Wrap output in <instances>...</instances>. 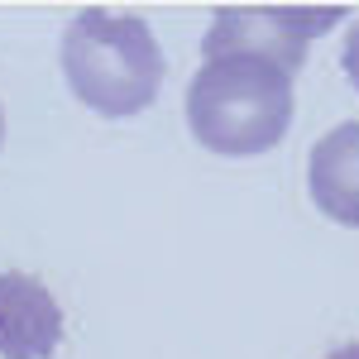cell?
<instances>
[{
    "instance_id": "6da1fadb",
    "label": "cell",
    "mask_w": 359,
    "mask_h": 359,
    "mask_svg": "<svg viewBox=\"0 0 359 359\" xmlns=\"http://www.w3.org/2000/svg\"><path fill=\"white\" fill-rule=\"evenodd\" d=\"M168 57L154 39L149 20L82 10L62 29V77L72 96L106 120H130L149 111L163 86Z\"/></svg>"
},
{
    "instance_id": "7a4b0ae2",
    "label": "cell",
    "mask_w": 359,
    "mask_h": 359,
    "mask_svg": "<svg viewBox=\"0 0 359 359\" xmlns=\"http://www.w3.org/2000/svg\"><path fill=\"white\" fill-rule=\"evenodd\" d=\"M187 125L201 149L254 158L292 125V77L264 57H211L187 86Z\"/></svg>"
},
{
    "instance_id": "3957f363",
    "label": "cell",
    "mask_w": 359,
    "mask_h": 359,
    "mask_svg": "<svg viewBox=\"0 0 359 359\" xmlns=\"http://www.w3.org/2000/svg\"><path fill=\"white\" fill-rule=\"evenodd\" d=\"M335 25H340V10H221L201 39V53L206 62L230 53L264 57L287 77H297L306 48Z\"/></svg>"
},
{
    "instance_id": "277c9868",
    "label": "cell",
    "mask_w": 359,
    "mask_h": 359,
    "mask_svg": "<svg viewBox=\"0 0 359 359\" xmlns=\"http://www.w3.org/2000/svg\"><path fill=\"white\" fill-rule=\"evenodd\" d=\"M62 340V306L29 273H0V359H48Z\"/></svg>"
},
{
    "instance_id": "5b68a950",
    "label": "cell",
    "mask_w": 359,
    "mask_h": 359,
    "mask_svg": "<svg viewBox=\"0 0 359 359\" xmlns=\"http://www.w3.org/2000/svg\"><path fill=\"white\" fill-rule=\"evenodd\" d=\"M306 187L321 216L359 225V120H345L316 139L306 163Z\"/></svg>"
},
{
    "instance_id": "8992f818",
    "label": "cell",
    "mask_w": 359,
    "mask_h": 359,
    "mask_svg": "<svg viewBox=\"0 0 359 359\" xmlns=\"http://www.w3.org/2000/svg\"><path fill=\"white\" fill-rule=\"evenodd\" d=\"M340 67H345V77L355 82L359 91V20L350 25V34H345V48H340Z\"/></svg>"
},
{
    "instance_id": "52a82bcc",
    "label": "cell",
    "mask_w": 359,
    "mask_h": 359,
    "mask_svg": "<svg viewBox=\"0 0 359 359\" xmlns=\"http://www.w3.org/2000/svg\"><path fill=\"white\" fill-rule=\"evenodd\" d=\"M326 359H359V340H345V345H335Z\"/></svg>"
},
{
    "instance_id": "ba28073f",
    "label": "cell",
    "mask_w": 359,
    "mask_h": 359,
    "mask_svg": "<svg viewBox=\"0 0 359 359\" xmlns=\"http://www.w3.org/2000/svg\"><path fill=\"white\" fill-rule=\"evenodd\" d=\"M0 139H5V111H0Z\"/></svg>"
}]
</instances>
